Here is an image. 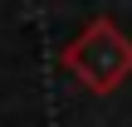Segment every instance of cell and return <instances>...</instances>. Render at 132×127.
I'll list each match as a JSON object with an SVG mask.
<instances>
[{"label": "cell", "instance_id": "1", "mask_svg": "<svg viewBox=\"0 0 132 127\" xmlns=\"http://www.w3.org/2000/svg\"><path fill=\"white\" fill-rule=\"evenodd\" d=\"M59 64H64V73H69L78 88H88V93H98V98H103V93H118L132 78V34L118 20L98 15V20H88V24L64 44Z\"/></svg>", "mask_w": 132, "mask_h": 127}]
</instances>
